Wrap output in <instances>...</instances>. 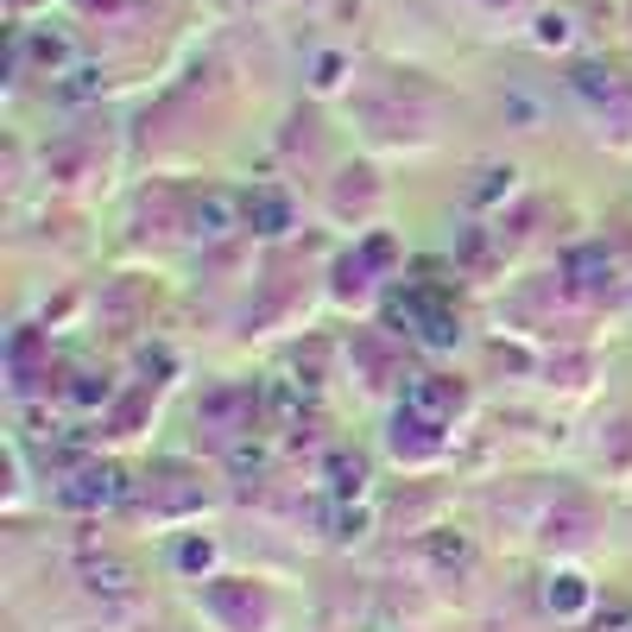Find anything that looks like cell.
Segmentation results:
<instances>
[{"mask_svg": "<svg viewBox=\"0 0 632 632\" xmlns=\"http://www.w3.org/2000/svg\"><path fill=\"white\" fill-rule=\"evenodd\" d=\"M405 412H418L424 424H437V430H443V424L462 412V386L443 380V373H418V380L405 386Z\"/></svg>", "mask_w": 632, "mask_h": 632, "instance_id": "cell-1", "label": "cell"}, {"mask_svg": "<svg viewBox=\"0 0 632 632\" xmlns=\"http://www.w3.org/2000/svg\"><path fill=\"white\" fill-rule=\"evenodd\" d=\"M127 493H133V481L102 462V468H83L76 481H63V506H121Z\"/></svg>", "mask_w": 632, "mask_h": 632, "instance_id": "cell-2", "label": "cell"}, {"mask_svg": "<svg viewBox=\"0 0 632 632\" xmlns=\"http://www.w3.org/2000/svg\"><path fill=\"white\" fill-rule=\"evenodd\" d=\"M253 405H260V392H253V386H215L210 398L196 405V418H203V424H222V430H247Z\"/></svg>", "mask_w": 632, "mask_h": 632, "instance_id": "cell-3", "label": "cell"}, {"mask_svg": "<svg viewBox=\"0 0 632 632\" xmlns=\"http://www.w3.org/2000/svg\"><path fill=\"white\" fill-rule=\"evenodd\" d=\"M235 222H247V203H235L228 190H210V196H196V210H190V235H203V241H222Z\"/></svg>", "mask_w": 632, "mask_h": 632, "instance_id": "cell-4", "label": "cell"}, {"mask_svg": "<svg viewBox=\"0 0 632 632\" xmlns=\"http://www.w3.org/2000/svg\"><path fill=\"white\" fill-rule=\"evenodd\" d=\"M424 557H430L437 570H468V563H475V538L455 532V525H437V532H424Z\"/></svg>", "mask_w": 632, "mask_h": 632, "instance_id": "cell-5", "label": "cell"}, {"mask_svg": "<svg viewBox=\"0 0 632 632\" xmlns=\"http://www.w3.org/2000/svg\"><path fill=\"white\" fill-rule=\"evenodd\" d=\"M247 228H253V235H285V228H291V203H285L278 190H253V196H247Z\"/></svg>", "mask_w": 632, "mask_h": 632, "instance_id": "cell-6", "label": "cell"}, {"mask_svg": "<svg viewBox=\"0 0 632 632\" xmlns=\"http://www.w3.org/2000/svg\"><path fill=\"white\" fill-rule=\"evenodd\" d=\"M323 475H330L335 500H361V493H367V462H361V455H348V450L330 455V468H323Z\"/></svg>", "mask_w": 632, "mask_h": 632, "instance_id": "cell-7", "label": "cell"}, {"mask_svg": "<svg viewBox=\"0 0 632 632\" xmlns=\"http://www.w3.org/2000/svg\"><path fill=\"white\" fill-rule=\"evenodd\" d=\"M544 607H550V613H557V620H570V613H582V607H588V582H582V575H550V588H544Z\"/></svg>", "mask_w": 632, "mask_h": 632, "instance_id": "cell-8", "label": "cell"}, {"mask_svg": "<svg viewBox=\"0 0 632 632\" xmlns=\"http://www.w3.org/2000/svg\"><path fill=\"white\" fill-rule=\"evenodd\" d=\"M83 575H90L95 595H115V601H121V595H133V570H127V563H115V557H102V563H83Z\"/></svg>", "mask_w": 632, "mask_h": 632, "instance_id": "cell-9", "label": "cell"}, {"mask_svg": "<svg viewBox=\"0 0 632 632\" xmlns=\"http://www.w3.org/2000/svg\"><path fill=\"white\" fill-rule=\"evenodd\" d=\"M303 398H310V392H303V380H285V373H272L266 386H260V405H272L278 418H298Z\"/></svg>", "mask_w": 632, "mask_h": 632, "instance_id": "cell-10", "label": "cell"}, {"mask_svg": "<svg viewBox=\"0 0 632 632\" xmlns=\"http://www.w3.org/2000/svg\"><path fill=\"white\" fill-rule=\"evenodd\" d=\"M455 335H462V330H455V317H450V310H443V303H430V317H424L418 342H430V348H450Z\"/></svg>", "mask_w": 632, "mask_h": 632, "instance_id": "cell-11", "label": "cell"}, {"mask_svg": "<svg viewBox=\"0 0 632 632\" xmlns=\"http://www.w3.org/2000/svg\"><path fill=\"white\" fill-rule=\"evenodd\" d=\"M330 525H335L330 538H361L367 525H373V512H367V506H355V500H342V506H335V518H330Z\"/></svg>", "mask_w": 632, "mask_h": 632, "instance_id": "cell-12", "label": "cell"}, {"mask_svg": "<svg viewBox=\"0 0 632 632\" xmlns=\"http://www.w3.org/2000/svg\"><path fill=\"white\" fill-rule=\"evenodd\" d=\"M228 468H235V475H260V468H266V443H235V450H228Z\"/></svg>", "mask_w": 632, "mask_h": 632, "instance_id": "cell-13", "label": "cell"}, {"mask_svg": "<svg viewBox=\"0 0 632 632\" xmlns=\"http://www.w3.org/2000/svg\"><path fill=\"white\" fill-rule=\"evenodd\" d=\"M595 632H632V601H607L595 613Z\"/></svg>", "mask_w": 632, "mask_h": 632, "instance_id": "cell-14", "label": "cell"}, {"mask_svg": "<svg viewBox=\"0 0 632 632\" xmlns=\"http://www.w3.org/2000/svg\"><path fill=\"white\" fill-rule=\"evenodd\" d=\"M178 563H183V570H210V563H215V544H210V538H183Z\"/></svg>", "mask_w": 632, "mask_h": 632, "instance_id": "cell-15", "label": "cell"}, {"mask_svg": "<svg viewBox=\"0 0 632 632\" xmlns=\"http://www.w3.org/2000/svg\"><path fill=\"white\" fill-rule=\"evenodd\" d=\"M575 90H588V95H620V83H613V70H582V76H575Z\"/></svg>", "mask_w": 632, "mask_h": 632, "instance_id": "cell-16", "label": "cell"}, {"mask_svg": "<svg viewBox=\"0 0 632 632\" xmlns=\"http://www.w3.org/2000/svg\"><path fill=\"white\" fill-rule=\"evenodd\" d=\"M500 190H512V171H487V183L475 190V196L487 203V196H500Z\"/></svg>", "mask_w": 632, "mask_h": 632, "instance_id": "cell-17", "label": "cell"}]
</instances>
